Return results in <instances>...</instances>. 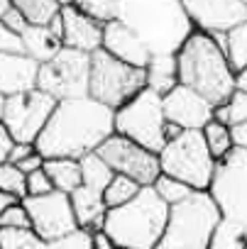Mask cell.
<instances>
[{"label":"cell","mask_w":247,"mask_h":249,"mask_svg":"<svg viewBox=\"0 0 247 249\" xmlns=\"http://www.w3.org/2000/svg\"><path fill=\"white\" fill-rule=\"evenodd\" d=\"M13 8V3L10 0H0V22H3V18H5V13Z\"/></svg>","instance_id":"f6af8a7d"},{"label":"cell","mask_w":247,"mask_h":249,"mask_svg":"<svg viewBox=\"0 0 247 249\" xmlns=\"http://www.w3.org/2000/svg\"><path fill=\"white\" fill-rule=\"evenodd\" d=\"M61 22H64V47L93 56L103 49V25L88 18L83 10H78L76 3L61 5Z\"/></svg>","instance_id":"2e32d148"},{"label":"cell","mask_w":247,"mask_h":249,"mask_svg":"<svg viewBox=\"0 0 247 249\" xmlns=\"http://www.w3.org/2000/svg\"><path fill=\"white\" fill-rule=\"evenodd\" d=\"M154 191H157V196L171 208V205H179V203H184L186 198H191L196 191L191 188V186H186V183H181V181H176V178H171V176H159L157 181H154V186H152Z\"/></svg>","instance_id":"83f0119b"},{"label":"cell","mask_w":247,"mask_h":249,"mask_svg":"<svg viewBox=\"0 0 247 249\" xmlns=\"http://www.w3.org/2000/svg\"><path fill=\"white\" fill-rule=\"evenodd\" d=\"M18 10L25 15L30 27H49L54 18H59L61 5L57 0H15Z\"/></svg>","instance_id":"cb8c5ba5"},{"label":"cell","mask_w":247,"mask_h":249,"mask_svg":"<svg viewBox=\"0 0 247 249\" xmlns=\"http://www.w3.org/2000/svg\"><path fill=\"white\" fill-rule=\"evenodd\" d=\"M13 137L8 135V130H5V124L0 122V166H3L5 161H8V157H10V152H13Z\"/></svg>","instance_id":"ab89813d"},{"label":"cell","mask_w":247,"mask_h":249,"mask_svg":"<svg viewBox=\"0 0 247 249\" xmlns=\"http://www.w3.org/2000/svg\"><path fill=\"white\" fill-rule=\"evenodd\" d=\"M201 132H203L206 147H208V152H210V157H213L215 161H223L228 154L235 152V147H232V135H230L228 124H220V122L210 120Z\"/></svg>","instance_id":"484cf974"},{"label":"cell","mask_w":247,"mask_h":249,"mask_svg":"<svg viewBox=\"0 0 247 249\" xmlns=\"http://www.w3.org/2000/svg\"><path fill=\"white\" fill-rule=\"evenodd\" d=\"M3 25H5L10 32L20 35V37H22V35L27 32V27H30V25H27V20H25V15L18 10V5H15V3H13V8L5 13V18H3Z\"/></svg>","instance_id":"d590c367"},{"label":"cell","mask_w":247,"mask_h":249,"mask_svg":"<svg viewBox=\"0 0 247 249\" xmlns=\"http://www.w3.org/2000/svg\"><path fill=\"white\" fill-rule=\"evenodd\" d=\"M230 135H232V147L240 149V152H247V122L232 124Z\"/></svg>","instance_id":"74e56055"},{"label":"cell","mask_w":247,"mask_h":249,"mask_svg":"<svg viewBox=\"0 0 247 249\" xmlns=\"http://www.w3.org/2000/svg\"><path fill=\"white\" fill-rule=\"evenodd\" d=\"M147 88L145 69H135L130 64H122L105 54L103 49L91 56V78H88V98L95 103L120 110L133 98H137Z\"/></svg>","instance_id":"52a82bcc"},{"label":"cell","mask_w":247,"mask_h":249,"mask_svg":"<svg viewBox=\"0 0 247 249\" xmlns=\"http://www.w3.org/2000/svg\"><path fill=\"white\" fill-rule=\"evenodd\" d=\"M218 225L220 210L210 193L196 191L184 203L169 208V222L157 249H210Z\"/></svg>","instance_id":"8992f818"},{"label":"cell","mask_w":247,"mask_h":249,"mask_svg":"<svg viewBox=\"0 0 247 249\" xmlns=\"http://www.w3.org/2000/svg\"><path fill=\"white\" fill-rule=\"evenodd\" d=\"M167 115L162 95L145 88L125 107L115 110V135L128 137L130 142L159 154L167 144Z\"/></svg>","instance_id":"9c48e42d"},{"label":"cell","mask_w":247,"mask_h":249,"mask_svg":"<svg viewBox=\"0 0 247 249\" xmlns=\"http://www.w3.org/2000/svg\"><path fill=\"white\" fill-rule=\"evenodd\" d=\"M213 203L220 210V225L210 239V249L247 247V152L235 149L218 161L208 186Z\"/></svg>","instance_id":"3957f363"},{"label":"cell","mask_w":247,"mask_h":249,"mask_svg":"<svg viewBox=\"0 0 247 249\" xmlns=\"http://www.w3.org/2000/svg\"><path fill=\"white\" fill-rule=\"evenodd\" d=\"M5 105H8V95L0 93V122H3V115H5Z\"/></svg>","instance_id":"bcb514c9"},{"label":"cell","mask_w":247,"mask_h":249,"mask_svg":"<svg viewBox=\"0 0 247 249\" xmlns=\"http://www.w3.org/2000/svg\"><path fill=\"white\" fill-rule=\"evenodd\" d=\"M37 152V147L35 144H13V152H10V157H8V161L10 164H20V161H25L27 157H32Z\"/></svg>","instance_id":"f35d334b"},{"label":"cell","mask_w":247,"mask_h":249,"mask_svg":"<svg viewBox=\"0 0 247 249\" xmlns=\"http://www.w3.org/2000/svg\"><path fill=\"white\" fill-rule=\"evenodd\" d=\"M169 222V205L152 186L142 188L130 203L105 213V234L115 249H157Z\"/></svg>","instance_id":"5b68a950"},{"label":"cell","mask_w":247,"mask_h":249,"mask_svg":"<svg viewBox=\"0 0 247 249\" xmlns=\"http://www.w3.org/2000/svg\"><path fill=\"white\" fill-rule=\"evenodd\" d=\"M47 249H93V237L88 230H74L71 234L61 237V239H54L47 244Z\"/></svg>","instance_id":"1f68e13d"},{"label":"cell","mask_w":247,"mask_h":249,"mask_svg":"<svg viewBox=\"0 0 247 249\" xmlns=\"http://www.w3.org/2000/svg\"><path fill=\"white\" fill-rule=\"evenodd\" d=\"M39 64L25 54H0V93L13 98L37 88Z\"/></svg>","instance_id":"ac0fdd59"},{"label":"cell","mask_w":247,"mask_h":249,"mask_svg":"<svg viewBox=\"0 0 247 249\" xmlns=\"http://www.w3.org/2000/svg\"><path fill=\"white\" fill-rule=\"evenodd\" d=\"M225 110H228L230 127H232V124H240V122H247V93H242V90L235 88V93L225 103Z\"/></svg>","instance_id":"d6a6232c"},{"label":"cell","mask_w":247,"mask_h":249,"mask_svg":"<svg viewBox=\"0 0 247 249\" xmlns=\"http://www.w3.org/2000/svg\"><path fill=\"white\" fill-rule=\"evenodd\" d=\"M113 20L128 25L150 49L152 56H176L196 32L184 3L176 0H122L113 3Z\"/></svg>","instance_id":"7a4b0ae2"},{"label":"cell","mask_w":247,"mask_h":249,"mask_svg":"<svg viewBox=\"0 0 247 249\" xmlns=\"http://www.w3.org/2000/svg\"><path fill=\"white\" fill-rule=\"evenodd\" d=\"M71 208H74V215H76V222L81 230H88L91 234L93 232H100L103 225H105V200H103V193L100 191H93V188H76L71 196Z\"/></svg>","instance_id":"d6986e66"},{"label":"cell","mask_w":247,"mask_h":249,"mask_svg":"<svg viewBox=\"0 0 247 249\" xmlns=\"http://www.w3.org/2000/svg\"><path fill=\"white\" fill-rule=\"evenodd\" d=\"M145 73H147V88L152 93L162 95V98L179 86V61H176V56H167V54L152 56Z\"/></svg>","instance_id":"44dd1931"},{"label":"cell","mask_w":247,"mask_h":249,"mask_svg":"<svg viewBox=\"0 0 247 249\" xmlns=\"http://www.w3.org/2000/svg\"><path fill=\"white\" fill-rule=\"evenodd\" d=\"M22 205L30 215L32 232L47 244L78 230V222H76V215L71 208V198L66 193L52 191L47 196L25 198Z\"/></svg>","instance_id":"4fadbf2b"},{"label":"cell","mask_w":247,"mask_h":249,"mask_svg":"<svg viewBox=\"0 0 247 249\" xmlns=\"http://www.w3.org/2000/svg\"><path fill=\"white\" fill-rule=\"evenodd\" d=\"M140 191H142V186H140V183H135V181H133V178H128V176L115 174V176H113V181H110V186L103 191L105 208H108V210H113V208L125 205V203H130Z\"/></svg>","instance_id":"4316f807"},{"label":"cell","mask_w":247,"mask_h":249,"mask_svg":"<svg viewBox=\"0 0 247 249\" xmlns=\"http://www.w3.org/2000/svg\"><path fill=\"white\" fill-rule=\"evenodd\" d=\"M22 49H25V56H30L32 61H37L39 66L52 61L61 49V39L52 35L49 27H27V32L22 35Z\"/></svg>","instance_id":"ffe728a7"},{"label":"cell","mask_w":247,"mask_h":249,"mask_svg":"<svg viewBox=\"0 0 247 249\" xmlns=\"http://www.w3.org/2000/svg\"><path fill=\"white\" fill-rule=\"evenodd\" d=\"M0 54H25L22 37L10 32L3 22H0Z\"/></svg>","instance_id":"e575fe53"},{"label":"cell","mask_w":247,"mask_h":249,"mask_svg":"<svg viewBox=\"0 0 247 249\" xmlns=\"http://www.w3.org/2000/svg\"><path fill=\"white\" fill-rule=\"evenodd\" d=\"M179 86L203 95L213 107L230 100L235 93V71L230 69L223 49L210 35L193 32L176 54Z\"/></svg>","instance_id":"277c9868"},{"label":"cell","mask_w":247,"mask_h":249,"mask_svg":"<svg viewBox=\"0 0 247 249\" xmlns=\"http://www.w3.org/2000/svg\"><path fill=\"white\" fill-rule=\"evenodd\" d=\"M181 132H186V130H181L179 124H171V122H167V130H164V137H167V142H171V140L181 137Z\"/></svg>","instance_id":"b9f144b4"},{"label":"cell","mask_w":247,"mask_h":249,"mask_svg":"<svg viewBox=\"0 0 247 249\" xmlns=\"http://www.w3.org/2000/svg\"><path fill=\"white\" fill-rule=\"evenodd\" d=\"M88 78H91V56L64 47L52 61L39 66L37 88L52 95L57 103L76 100V98H88Z\"/></svg>","instance_id":"30bf717a"},{"label":"cell","mask_w":247,"mask_h":249,"mask_svg":"<svg viewBox=\"0 0 247 249\" xmlns=\"http://www.w3.org/2000/svg\"><path fill=\"white\" fill-rule=\"evenodd\" d=\"M235 88H237V90H242V93H247V69H245V71H240V73L235 76Z\"/></svg>","instance_id":"ee69618b"},{"label":"cell","mask_w":247,"mask_h":249,"mask_svg":"<svg viewBox=\"0 0 247 249\" xmlns=\"http://www.w3.org/2000/svg\"><path fill=\"white\" fill-rule=\"evenodd\" d=\"M15 203H20V200H15L13 196H8L5 191H0V215H3L10 205H15Z\"/></svg>","instance_id":"7bdbcfd3"},{"label":"cell","mask_w":247,"mask_h":249,"mask_svg":"<svg viewBox=\"0 0 247 249\" xmlns=\"http://www.w3.org/2000/svg\"><path fill=\"white\" fill-rule=\"evenodd\" d=\"M98 154L113 169V174L128 176L135 183H140L142 188L154 186V181L162 176L159 154H154V152H150V149L130 142L128 137L113 135L110 140L103 142V147L98 149Z\"/></svg>","instance_id":"7c38bea8"},{"label":"cell","mask_w":247,"mask_h":249,"mask_svg":"<svg viewBox=\"0 0 247 249\" xmlns=\"http://www.w3.org/2000/svg\"><path fill=\"white\" fill-rule=\"evenodd\" d=\"M245 249H247V247H245Z\"/></svg>","instance_id":"7dc6e473"},{"label":"cell","mask_w":247,"mask_h":249,"mask_svg":"<svg viewBox=\"0 0 247 249\" xmlns=\"http://www.w3.org/2000/svg\"><path fill=\"white\" fill-rule=\"evenodd\" d=\"M91 237H93V249H115V244H113V239L105 234V230L93 232Z\"/></svg>","instance_id":"60d3db41"},{"label":"cell","mask_w":247,"mask_h":249,"mask_svg":"<svg viewBox=\"0 0 247 249\" xmlns=\"http://www.w3.org/2000/svg\"><path fill=\"white\" fill-rule=\"evenodd\" d=\"M0 230H32V222H30V215H27L22 200L10 205L0 215Z\"/></svg>","instance_id":"4dcf8cb0"},{"label":"cell","mask_w":247,"mask_h":249,"mask_svg":"<svg viewBox=\"0 0 247 249\" xmlns=\"http://www.w3.org/2000/svg\"><path fill=\"white\" fill-rule=\"evenodd\" d=\"M52 191H54V186H52V181H49V176H47L44 169H39V171H35V174L27 176V198L47 196Z\"/></svg>","instance_id":"836d02e7"},{"label":"cell","mask_w":247,"mask_h":249,"mask_svg":"<svg viewBox=\"0 0 247 249\" xmlns=\"http://www.w3.org/2000/svg\"><path fill=\"white\" fill-rule=\"evenodd\" d=\"M115 135V110L93 98L61 100L37 140V152L44 159H83L103 147Z\"/></svg>","instance_id":"6da1fadb"},{"label":"cell","mask_w":247,"mask_h":249,"mask_svg":"<svg viewBox=\"0 0 247 249\" xmlns=\"http://www.w3.org/2000/svg\"><path fill=\"white\" fill-rule=\"evenodd\" d=\"M184 10L196 32L218 37L247 22V3L242 0H186Z\"/></svg>","instance_id":"5bb4252c"},{"label":"cell","mask_w":247,"mask_h":249,"mask_svg":"<svg viewBox=\"0 0 247 249\" xmlns=\"http://www.w3.org/2000/svg\"><path fill=\"white\" fill-rule=\"evenodd\" d=\"M213 39L223 49V54H225L230 69L235 71V76L247 69V22L235 27V30H230L228 35H218Z\"/></svg>","instance_id":"603a6c76"},{"label":"cell","mask_w":247,"mask_h":249,"mask_svg":"<svg viewBox=\"0 0 247 249\" xmlns=\"http://www.w3.org/2000/svg\"><path fill=\"white\" fill-rule=\"evenodd\" d=\"M0 249H47L32 230H0Z\"/></svg>","instance_id":"f546056e"},{"label":"cell","mask_w":247,"mask_h":249,"mask_svg":"<svg viewBox=\"0 0 247 249\" xmlns=\"http://www.w3.org/2000/svg\"><path fill=\"white\" fill-rule=\"evenodd\" d=\"M159 166L164 176H171L193 191H208L218 161L210 157L203 132L186 130L181 137L164 144L159 152Z\"/></svg>","instance_id":"ba28073f"},{"label":"cell","mask_w":247,"mask_h":249,"mask_svg":"<svg viewBox=\"0 0 247 249\" xmlns=\"http://www.w3.org/2000/svg\"><path fill=\"white\" fill-rule=\"evenodd\" d=\"M81 161V178H83V186L86 188H93V191H105L108 186H110V181H113V169L103 161V157L98 154V152H93V154H86L83 159H78Z\"/></svg>","instance_id":"d4e9b609"},{"label":"cell","mask_w":247,"mask_h":249,"mask_svg":"<svg viewBox=\"0 0 247 249\" xmlns=\"http://www.w3.org/2000/svg\"><path fill=\"white\" fill-rule=\"evenodd\" d=\"M0 191H5L15 200L27 198V176L18 166H13L10 161H5L3 166H0Z\"/></svg>","instance_id":"f1b7e54d"},{"label":"cell","mask_w":247,"mask_h":249,"mask_svg":"<svg viewBox=\"0 0 247 249\" xmlns=\"http://www.w3.org/2000/svg\"><path fill=\"white\" fill-rule=\"evenodd\" d=\"M57 105L59 103L39 88L8 98L3 124H5L8 135L13 137V142L15 144H37V140L49 124Z\"/></svg>","instance_id":"8fae6325"},{"label":"cell","mask_w":247,"mask_h":249,"mask_svg":"<svg viewBox=\"0 0 247 249\" xmlns=\"http://www.w3.org/2000/svg\"><path fill=\"white\" fill-rule=\"evenodd\" d=\"M162 100H164L167 122L179 124L181 130L201 132L206 124L213 120V105L203 95H198L196 90H191L186 86H176Z\"/></svg>","instance_id":"9a60e30c"},{"label":"cell","mask_w":247,"mask_h":249,"mask_svg":"<svg viewBox=\"0 0 247 249\" xmlns=\"http://www.w3.org/2000/svg\"><path fill=\"white\" fill-rule=\"evenodd\" d=\"M103 52L122 64L135 66V69H147V64L152 59L145 42L120 20L103 25Z\"/></svg>","instance_id":"e0dca14e"},{"label":"cell","mask_w":247,"mask_h":249,"mask_svg":"<svg viewBox=\"0 0 247 249\" xmlns=\"http://www.w3.org/2000/svg\"><path fill=\"white\" fill-rule=\"evenodd\" d=\"M44 161H47V159H44L39 152H35L32 157H27L25 161H20V164H18V169H20L25 176H30V174H35V171L44 169ZM13 166H15V164H13Z\"/></svg>","instance_id":"8d00e7d4"},{"label":"cell","mask_w":247,"mask_h":249,"mask_svg":"<svg viewBox=\"0 0 247 249\" xmlns=\"http://www.w3.org/2000/svg\"><path fill=\"white\" fill-rule=\"evenodd\" d=\"M44 171L54 186V191L71 196L76 188L83 186L81 178V161L78 159H47L44 161Z\"/></svg>","instance_id":"7402d4cb"}]
</instances>
